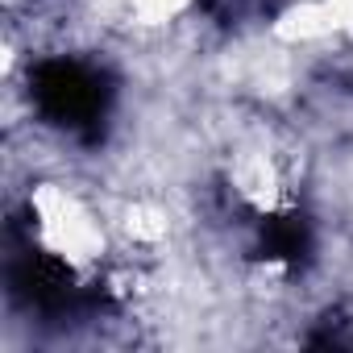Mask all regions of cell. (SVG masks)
Returning a JSON list of instances; mask_svg holds the SVG:
<instances>
[{"instance_id":"obj_1","label":"cell","mask_w":353,"mask_h":353,"mask_svg":"<svg viewBox=\"0 0 353 353\" xmlns=\"http://www.w3.org/2000/svg\"><path fill=\"white\" fill-rule=\"evenodd\" d=\"M30 216H34L38 245L50 258H59L67 270H88L108 250L100 212L67 183H38L30 192Z\"/></svg>"}]
</instances>
